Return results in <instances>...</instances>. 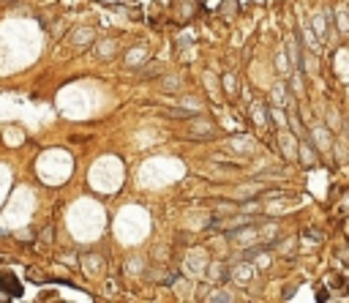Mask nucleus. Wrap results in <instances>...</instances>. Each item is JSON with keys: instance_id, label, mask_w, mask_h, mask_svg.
Wrapping results in <instances>:
<instances>
[{"instance_id": "obj_1", "label": "nucleus", "mask_w": 349, "mask_h": 303, "mask_svg": "<svg viewBox=\"0 0 349 303\" xmlns=\"http://www.w3.org/2000/svg\"><path fill=\"white\" fill-rule=\"evenodd\" d=\"M0 293H5L8 298H19L22 295V284L16 282L14 273H3L0 276Z\"/></svg>"}, {"instance_id": "obj_2", "label": "nucleus", "mask_w": 349, "mask_h": 303, "mask_svg": "<svg viewBox=\"0 0 349 303\" xmlns=\"http://www.w3.org/2000/svg\"><path fill=\"white\" fill-rule=\"evenodd\" d=\"M330 298V295H328V290H325V287H319L317 290V301H328Z\"/></svg>"}]
</instances>
